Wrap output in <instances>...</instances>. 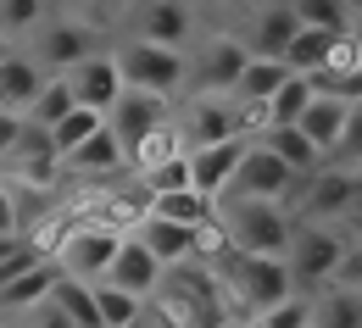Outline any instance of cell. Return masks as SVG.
Segmentation results:
<instances>
[{"instance_id": "1", "label": "cell", "mask_w": 362, "mask_h": 328, "mask_svg": "<svg viewBox=\"0 0 362 328\" xmlns=\"http://www.w3.org/2000/svg\"><path fill=\"white\" fill-rule=\"evenodd\" d=\"M218 234H223V250H240V256H284L290 239H296V217L279 200H234V195H223Z\"/></svg>"}, {"instance_id": "2", "label": "cell", "mask_w": 362, "mask_h": 328, "mask_svg": "<svg viewBox=\"0 0 362 328\" xmlns=\"http://www.w3.org/2000/svg\"><path fill=\"white\" fill-rule=\"evenodd\" d=\"M212 273L234 289V300L245 312H268V306L296 295V279H290V262L284 256H240V250H223Z\"/></svg>"}, {"instance_id": "3", "label": "cell", "mask_w": 362, "mask_h": 328, "mask_svg": "<svg viewBox=\"0 0 362 328\" xmlns=\"http://www.w3.org/2000/svg\"><path fill=\"white\" fill-rule=\"evenodd\" d=\"M117 73H123V90H151V95L189 90V56L179 45H156L139 34L117 50Z\"/></svg>"}, {"instance_id": "4", "label": "cell", "mask_w": 362, "mask_h": 328, "mask_svg": "<svg viewBox=\"0 0 362 328\" xmlns=\"http://www.w3.org/2000/svg\"><path fill=\"white\" fill-rule=\"evenodd\" d=\"M357 200H362V173L357 167H340V162H323L317 173H307L296 184L301 223H334V217L357 212Z\"/></svg>"}, {"instance_id": "5", "label": "cell", "mask_w": 362, "mask_h": 328, "mask_svg": "<svg viewBox=\"0 0 362 328\" xmlns=\"http://www.w3.org/2000/svg\"><path fill=\"white\" fill-rule=\"evenodd\" d=\"M284 262H290L296 295H301L307 284H313V289H323V284L340 279L346 239L334 234V229H323V223H301V229H296V239H290V250H284Z\"/></svg>"}, {"instance_id": "6", "label": "cell", "mask_w": 362, "mask_h": 328, "mask_svg": "<svg viewBox=\"0 0 362 328\" xmlns=\"http://www.w3.org/2000/svg\"><path fill=\"white\" fill-rule=\"evenodd\" d=\"M296 184H301V178H296V173H290V167H284V162L273 156L268 145H257V140H251L223 195H234V200H279V206H284V200L296 195Z\"/></svg>"}, {"instance_id": "7", "label": "cell", "mask_w": 362, "mask_h": 328, "mask_svg": "<svg viewBox=\"0 0 362 328\" xmlns=\"http://www.w3.org/2000/svg\"><path fill=\"white\" fill-rule=\"evenodd\" d=\"M173 123V111H168V95H151V90H123L112 106H106V128L117 134V145L129 150V162H134V150L156 128H168Z\"/></svg>"}, {"instance_id": "8", "label": "cell", "mask_w": 362, "mask_h": 328, "mask_svg": "<svg viewBox=\"0 0 362 328\" xmlns=\"http://www.w3.org/2000/svg\"><path fill=\"white\" fill-rule=\"evenodd\" d=\"M117 245H123V234H117V229H106V223L73 229V234L56 245V273H67V279H78V284H95L106 267H112Z\"/></svg>"}, {"instance_id": "9", "label": "cell", "mask_w": 362, "mask_h": 328, "mask_svg": "<svg viewBox=\"0 0 362 328\" xmlns=\"http://www.w3.org/2000/svg\"><path fill=\"white\" fill-rule=\"evenodd\" d=\"M234 134H245V111H240V100H234V95H189L184 123H179L184 150H195V145H218V140H234Z\"/></svg>"}, {"instance_id": "10", "label": "cell", "mask_w": 362, "mask_h": 328, "mask_svg": "<svg viewBox=\"0 0 362 328\" xmlns=\"http://www.w3.org/2000/svg\"><path fill=\"white\" fill-rule=\"evenodd\" d=\"M245 61H251V45H245V40H234V34L206 40V45L189 56V90L195 95H228L234 78L245 73Z\"/></svg>"}, {"instance_id": "11", "label": "cell", "mask_w": 362, "mask_h": 328, "mask_svg": "<svg viewBox=\"0 0 362 328\" xmlns=\"http://www.w3.org/2000/svg\"><path fill=\"white\" fill-rule=\"evenodd\" d=\"M34 61H40V73H67L73 61H84L90 56V23H78V17H45L40 28H34V50H28Z\"/></svg>"}, {"instance_id": "12", "label": "cell", "mask_w": 362, "mask_h": 328, "mask_svg": "<svg viewBox=\"0 0 362 328\" xmlns=\"http://www.w3.org/2000/svg\"><path fill=\"white\" fill-rule=\"evenodd\" d=\"M67 90H73V100L78 106H95L100 117H106V106L123 95V73H117V56H106V50H90L84 61H73L67 73Z\"/></svg>"}, {"instance_id": "13", "label": "cell", "mask_w": 362, "mask_h": 328, "mask_svg": "<svg viewBox=\"0 0 362 328\" xmlns=\"http://www.w3.org/2000/svg\"><path fill=\"white\" fill-rule=\"evenodd\" d=\"M245 145L251 134H234V140H218V145H195L189 150V189L195 195H206V200H218L234 178V167H240V156H245Z\"/></svg>"}, {"instance_id": "14", "label": "cell", "mask_w": 362, "mask_h": 328, "mask_svg": "<svg viewBox=\"0 0 362 328\" xmlns=\"http://www.w3.org/2000/svg\"><path fill=\"white\" fill-rule=\"evenodd\" d=\"M134 239L162 262V267H179V262H189V256H201V229H184V223H173V217H156V212L139 217Z\"/></svg>"}, {"instance_id": "15", "label": "cell", "mask_w": 362, "mask_h": 328, "mask_svg": "<svg viewBox=\"0 0 362 328\" xmlns=\"http://www.w3.org/2000/svg\"><path fill=\"white\" fill-rule=\"evenodd\" d=\"M100 279L117 284V289H129L134 300H151V295H156V284H162V262H156V256H151L134 234H123L117 256H112V267H106Z\"/></svg>"}, {"instance_id": "16", "label": "cell", "mask_w": 362, "mask_h": 328, "mask_svg": "<svg viewBox=\"0 0 362 328\" xmlns=\"http://www.w3.org/2000/svg\"><path fill=\"white\" fill-rule=\"evenodd\" d=\"M62 167H73V173H84V178H112V173H123V167H129V150H123L117 134L100 123L78 150H67V156H62Z\"/></svg>"}, {"instance_id": "17", "label": "cell", "mask_w": 362, "mask_h": 328, "mask_svg": "<svg viewBox=\"0 0 362 328\" xmlns=\"http://www.w3.org/2000/svg\"><path fill=\"white\" fill-rule=\"evenodd\" d=\"M346 111H351V100H340V95H323L313 90V100H307V111L296 117V128L307 134V140L323 150V162H329V150H334V140H340V128H346Z\"/></svg>"}, {"instance_id": "18", "label": "cell", "mask_w": 362, "mask_h": 328, "mask_svg": "<svg viewBox=\"0 0 362 328\" xmlns=\"http://www.w3.org/2000/svg\"><path fill=\"white\" fill-rule=\"evenodd\" d=\"M189 23H195L189 0H145V6H139V40H156V45H179L184 50Z\"/></svg>"}, {"instance_id": "19", "label": "cell", "mask_w": 362, "mask_h": 328, "mask_svg": "<svg viewBox=\"0 0 362 328\" xmlns=\"http://www.w3.org/2000/svg\"><path fill=\"white\" fill-rule=\"evenodd\" d=\"M251 140H257V145H268V150L279 156V162H284V167H290V173H296V178H307V173H317V167H323V150H317V145L307 140V134H301L296 123H279V128H257Z\"/></svg>"}, {"instance_id": "20", "label": "cell", "mask_w": 362, "mask_h": 328, "mask_svg": "<svg viewBox=\"0 0 362 328\" xmlns=\"http://www.w3.org/2000/svg\"><path fill=\"white\" fill-rule=\"evenodd\" d=\"M40 84H45L40 61H34V56L6 50V61H0V111H23V117H28V106H34Z\"/></svg>"}, {"instance_id": "21", "label": "cell", "mask_w": 362, "mask_h": 328, "mask_svg": "<svg viewBox=\"0 0 362 328\" xmlns=\"http://www.w3.org/2000/svg\"><path fill=\"white\" fill-rule=\"evenodd\" d=\"M284 78H290V67H284L279 56H251V61H245V73L234 78V90H228V95H234V100L251 111V106H262V100H268V95L279 90Z\"/></svg>"}, {"instance_id": "22", "label": "cell", "mask_w": 362, "mask_h": 328, "mask_svg": "<svg viewBox=\"0 0 362 328\" xmlns=\"http://www.w3.org/2000/svg\"><path fill=\"white\" fill-rule=\"evenodd\" d=\"M296 34H301V17H296L290 6H268V11L251 23V40H245V45H251V56H284Z\"/></svg>"}, {"instance_id": "23", "label": "cell", "mask_w": 362, "mask_h": 328, "mask_svg": "<svg viewBox=\"0 0 362 328\" xmlns=\"http://www.w3.org/2000/svg\"><path fill=\"white\" fill-rule=\"evenodd\" d=\"M45 300H50V306H56V312H62L73 328H100V306H95V289H90V284H78V279H67V273H56Z\"/></svg>"}, {"instance_id": "24", "label": "cell", "mask_w": 362, "mask_h": 328, "mask_svg": "<svg viewBox=\"0 0 362 328\" xmlns=\"http://www.w3.org/2000/svg\"><path fill=\"white\" fill-rule=\"evenodd\" d=\"M313 328H362V284H334L313 306Z\"/></svg>"}, {"instance_id": "25", "label": "cell", "mask_w": 362, "mask_h": 328, "mask_svg": "<svg viewBox=\"0 0 362 328\" xmlns=\"http://www.w3.org/2000/svg\"><path fill=\"white\" fill-rule=\"evenodd\" d=\"M151 212H156V217H173L184 229H212V223H218V200H206V195H195V189L151 195Z\"/></svg>"}, {"instance_id": "26", "label": "cell", "mask_w": 362, "mask_h": 328, "mask_svg": "<svg viewBox=\"0 0 362 328\" xmlns=\"http://www.w3.org/2000/svg\"><path fill=\"white\" fill-rule=\"evenodd\" d=\"M50 279H56V262H34L28 273H17V279L0 289V312H34L50 295Z\"/></svg>"}, {"instance_id": "27", "label": "cell", "mask_w": 362, "mask_h": 328, "mask_svg": "<svg viewBox=\"0 0 362 328\" xmlns=\"http://www.w3.org/2000/svg\"><path fill=\"white\" fill-rule=\"evenodd\" d=\"M334 40H340L334 28H301V34L290 40V50L279 56V61H284L290 73H317V67L329 61V50H334Z\"/></svg>"}, {"instance_id": "28", "label": "cell", "mask_w": 362, "mask_h": 328, "mask_svg": "<svg viewBox=\"0 0 362 328\" xmlns=\"http://www.w3.org/2000/svg\"><path fill=\"white\" fill-rule=\"evenodd\" d=\"M139 184L145 195H173V189H189V150H168L156 162L139 167Z\"/></svg>"}, {"instance_id": "29", "label": "cell", "mask_w": 362, "mask_h": 328, "mask_svg": "<svg viewBox=\"0 0 362 328\" xmlns=\"http://www.w3.org/2000/svg\"><path fill=\"white\" fill-rule=\"evenodd\" d=\"M100 123H106V117H100L95 106H73V111H67L62 123H50V150H56V156H67V150H78V145L90 140V134L100 128Z\"/></svg>"}, {"instance_id": "30", "label": "cell", "mask_w": 362, "mask_h": 328, "mask_svg": "<svg viewBox=\"0 0 362 328\" xmlns=\"http://www.w3.org/2000/svg\"><path fill=\"white\" fill-rule=\"evenodd\" d=\"M73 106H78V100H73V90H67V78H62V73H50L45 84H40V95H34V106H28V123L50 128V123H62Z\"/></svg>"}, {"instance_id": "31", "label": "cell", "mask_w": 362, "mask_h": 328, "mask_svg": "<svg viewBox=\"0 0 362 328\" xmlns=\"http://www.w3.org/2000/svg\"><path fill=\"white\" fill-rule=\"evenodd\" d=\"M95 306H100V328H117V323H134L139 317V300L129 295V289H117V284H106V279H95Z\"/></svg>"}, {"instance_id": "32", "label": "cell", "mask_w": 362, "mask_h": 328, "mask_svg": "<svg viewBox=\"0 0 362 328\" xmlns=\"http://www.w3.org/2000/svg\"><path fill=\"white\" fill-rule=\"evenodd\" d=\"M45 6L50 0H0V34L17 40V34H34L45 23Z\"/></svg>"}, {"instance_id": "33", "label": "cell", "mask_w": 362, "mask_h": 328, "mask_svg": "<svg viewBox=\"0 0 362 328\" xmlns=\"http://www.w3.org/2000/svg\"><path fill=\"white\" fill-rule=\"evenodd\" d=\"M296 17H301V28H334V34H346V6L340 0H284Z\"/></svg>"}, {"instance_id": "34", "label": "cell", "mask_w": 362, "mask_h": 328, "mask_svg": "<svg viewBox=\"0 0 362 328\" xmlns=\"http://www.w3.org/2000/svg\"><path fill=\"white\" fill-rule=\"evenodd\" d=\"M329 162H340V167H362V100H351L346 128H340V140H334V150H329Z\"/></svg>"}, {"instance_id": "35", "label": "cell", "mask_w": 362, "mask_h": 328, "mask_svg": "<svg viewBox=\"0 0 362 328\" xmlns=\"http://www.w3.org/2000/svg\"><path fill=\"white\" fill-rule=\"evenodd\" d=\"M313 323V306L301 300V295H290V300H279L268 312H257V328H307Z\"/></svg>"}, {"instance_id": "36", "label": "cell", "mask_w": 362, "mask_h": 328, "mask_svg": "<svg viewBox=\"0 0 362 328\" xmlns=\"http://www.w3.org/2000/svg\"><path fill=\"white\" fill-rule=\"evenodd\" d=\"M34 262H45V256H40V245H34V239L23 234L17 245H11V250H6V256H0V289H6V284L17 279V273H28Z\"/></svg>"}, {"instance_id": "37", "label": "cell", "mask_w": 362, "mask_h": 328, "mask_svg": "<svg viewBox=\"0 0 362 328\" xmlns=\"http://www.w3.org/2000/svg\"><path fill=\"white\" fill-rule=\"evenodd\" d=\"M23 111H0V156H11V145H17V134H23Z\"/></svg>"}, {"instance_id": "38", "label": "cell", "mask_w": 362, "mask_h": 328, "mask_svg": "<svg viewBox=\"0 0 362 328\" xmlns=\"http://www.w3.org/2000/svg\"><path fill=\"white\" fill-rule=\"evenodd\" d=\"M340 279L346 284H357L362 279V229H357V245H346V262H340ZM334 279V284H340Z\"/></svg>"}, {"instance_id": "39", "label": "cell", "mask_w": 362, "mask_h": 328, "mask_svg": "<svg viewBox=\"0 0 362 328\" xmlns=\"http://www.w3.org/2000/svg\"><path fill=\"white\" fill-rule=\"evenodd\" d=\"M0 234H17V195H11V184H0Z\"/></svg>"}, {"instance_id": "40", "label": "cell", "mask_w": 362, "mask_h": 328, "mask_svg": "<svg viewBox=\"0 0 362 328\" xmlns=\"http://www.w3.org/2000/svg\"><path fill=\"white\" fill-rule=\"evenodd\" d=\"M34 328H73V323H67V317H62L50 300H40V306H34Z\"/></svg>"}, {"instance_id": "41", "label": "cell", "mask_w": 362, "mask_h": 328, "mask_svg": "<svg viewBox=\"0 0 362 328\" xmlns=\"http://www.w3.org/2000/svg\"><path fill=\"white\" fill-rule=\"evenodd\" d=\"M50 6H62V11H90V0H50Z\"/></svg>"}, {"instance_id": "42", "label": "cell", "mask_w": 362, "mask_h": 328, "mask_svg": "<svg viewBox=\"0 0 362 328\" xmlns=\"http://www.w3.org/2000/svg\"><path fill=\"white\" fill-rule=\"evenodd\" d=\"M340 6H346V11H362V0H340Z\"/></svg>"}, {"instance_id": "43", "label": "cell", "mask_w": 362, "mask_h": 328, "mask_svg": "<svg viewBox=\"0 0 362 328\" xmlns=\"http://www.w3.org/2000/svg\"><path fill=\"white\" fill-rule=\"evenodd\" d=\"M6 50H11V45H6V34H0V61H6Z\"/></svg>"}, {"instance_id": "44", "label": "cell", "mask_w": 362, "mask_h": 328, "mask_svg": "<svg viewBox=\"0 0 362 328\" xmlns=\"http://www.w3.org/2000/svg\"><path fill=\"white\" fill-rule=\"evenodd\" d=\"M117 328H145V323H139V317H134V323H117Z\"/></svg>"}, {"instance_id": "45", "label": "cell", "mask_w": 362, "mask_h": 328, "mask_svg": "<svg viewBox=\"0 0 362 328\" xmlns=\"http://www.w3.org/2000/svg\"><path fill=\"white\" fill-rule=\"evenodd\" d=\"M218 6H245V0H218Z\"/></svg>"}, {"instance_id": "46", "label": "cell", "mask_w": 362, "mask_h": 328, "mask_svg": "<svg viewBox=\"0 0 362 328\" xmlns=\"http://www.w3.org/2000/svg\"><path fill=\"white\" fill-rule=\"evenodd\" d=\"M307 328H313V323H307Z\"/></svg>"}, {"instance_id": "47", "label": "cell", "mask_w": 362, "mask_h": 328, "mask_svg": "<svg viewBox=\"0 0 362 328\" xmlns=\"http://www.w3.org/2000/svg\"><path fill=\"white\" fill-rule=\"evenodd\" d=\"M357 173H362V167H357Z\"/></svg>"}]
</instances>
